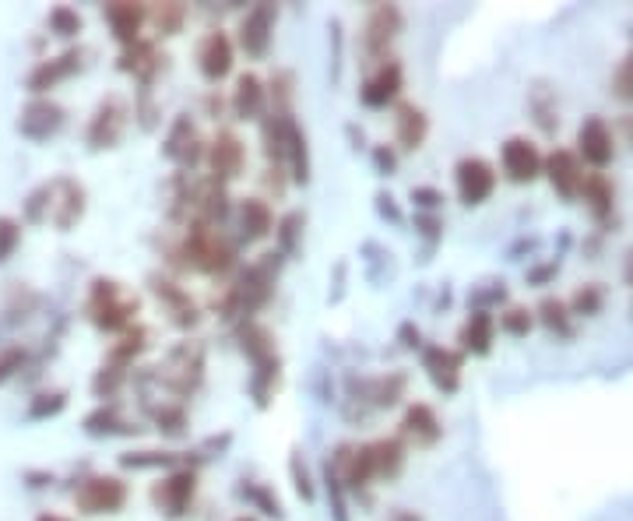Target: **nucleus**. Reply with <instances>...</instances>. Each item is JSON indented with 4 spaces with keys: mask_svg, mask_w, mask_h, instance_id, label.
Listing matches in <instances>:
<instances>
[{
    "mask_svg": "<svg viewBox=\"0 0 633 521\" xmlns=\"http://www.w3.org/2000/svg\"><path fill=\"white\" fill-rule=\"evenodd\" d=\"M152 377L176 398V402L190 398L204 384V345L194 342V338L176 342L173 349L162 356L159 367L152 370Z\"/></svg>",
    "mask_w": 633,
    "mask_h": 521,
    "instance_id": "obj_2",
    "label": "nucleus"
},
{
    "mask_svg": "<svg viewBox=\"0 0 633 521\" xmlns=\"http://www.w3.org/2000/svg\"><path fill=\"white\" fill-rule=\"evenodd\" d=\"M36 521H71V518H64V514H50V511H46V514H39Z\"/></svg>",
    "mask_w": 633,
    "mask_h": 521,
    "instance_id": "obj_63",
    "label": "nucleus"
},
{
    "mask_svg": "<svg viewBox=\"0 0 633 521\" xmlns=\"http://www.w3.org/2000/svg\"><path fill=\"white\" fill-rule=\"evenodd\" d=\"M500 331H507V335H514V338H524L528 331L535 328V310H528V307H507V310H500Z\"/></svg>",
    "mask_w": 633,
    "mask_h": 521,
    "instance_id": "obj_45",
    "label": "nucleus"
},
{
    "mask_svg": "<svg viewBox=\"0 0 633 521\" xmlns=\"http://www.w3.org/2000/svg\"><path fill=\"white\" fill-rule=\"evenodd\" d=\"M78 71H81V50H67V53H60V57H50V60H43V64L32 67V74L25 78V89H29L32 96H43V92L57 89L60 81H67Z\"/></svg>",
    "mask_w": 633,
    "mask_h": 521,
    "instance_id": "obj_26",
    "label": "nucleus"
},
{
    "mask_svg": "<svg viewBox=\"0 0 633 521\" xmlns=\"http://www.w3.org/2000/svg\"><path fill=\"white\" fill-rule=\"evenodd\" d=\"M542 177L549 180V187H553L563 201H574L584 184V162L577 159V152H570V148H553V152L546 155V162H542Z\"/></svg>",
    "mask_w": 633,
    "mask_h": 521,
    "instance_id": "obj_17",
    "label": "nucleus"
},
{
    "mask_svg": "<svg viewBox=\"0 0 633 521\" xmlns=\"http://www.w3.org/2000/svg\"><path fill=\"white\" fill-rule=\"evenodd\" d=\"M148 289H152L155 300L166 307L169 324H173V328L190 331V328L201 324V307H197L194 296H190L183 286H176L173 279H166V275H148Z\"/></svg>",
    "mask_w": 633,
    "mask_h": 521,
    "instance_id": "obj_15",
    "label": "nucleus"
},
{
    "mask_svg": "<svg viewBox=\"0 0 633 521\" xmlns=\"http://www.w3.org/2000/svg\"><path fill=\"white\" fill-rule=\"evenodd\" d=\"M542 162H546V155L524 134H514L500 145V166L510 184H535L542 177Z\"/></svg>",
    "mask_w": 633,
    "mask_h": 521,
    "instance_id": "obj_14",
    "label": "nucleus"
},
{
    "mask_svg": "<svg viewBox=\"0 0 633 521\" xmlns=\"http://www.w3.org/2000/svg\"><path fill=\"white\" fill-rule=\"evenodd\" d=\"M64 405H67V395H64V391H46V395H39L36 402H32L29 419L57 416V412H64Z\"/></svg>",
    "mask_w": 633,
    "mask_h": 521,
    "instance_id": "obj_52",
    "label": "nucleus"
},
{
    "mask_svg": "<svg viewBox=\"0 0 633 521\" xmlns=\"http://www.w3.org/2000/svg\"><path fill=\"white\" fill-rule=\"evenodd\" d=\"M422 226V236H426V240H437L440 236V222H437V215H419V219H415Z\"/></svg>",
    "mask_w": 633,
    "mask_h": 521,
    "instance_id": "obj_58",
    "label": "nucleus"
},
{
    "mask_svg": "<svg viewBox=\"0 0 633 521\" xmlns=\"http://www.w3.org/2000/svg\"><path fill=\"white\" fill-rule=\"evenodd\" d=\"M430 138V117L415 103H398L394 106V145L401 152H419Z\"/></svg>",
    "mask_w": 633,
    "mask_h": 521,
    "instance_id": "obj_24",
    "label": "nucleus"
},
{
    "mask_svg": "<svg viewBox=\"0 0 633 521\" xmlns=\"http://www.w3.org/2000/svg\"><path fill=\"white\" fill-rule=\"evenodd\" d=\"M461 367H465V356L458 349H447V345H422V370L433 381V388L454 395L461 388Z\"/></svg>",
    "mask_w": 633,
    "mask_h": 521,
    "instance_id": "obj_19",
    "label": "nucleus"
},
{
    "mask_svg": "<svg viewBox=\"0 0 633 521\" xmlns=\"http://www.w3.org/2000/svg\"><path fill=\"white\" fill-rule=\"evenodd\" d=\"M612 96L633 106V50L626 53L623 60H619L616 74H612Z\"/></svg>",
    "mask_w": 633,
    "mask_h": 521,
    "instance_id": "obj_49",
    "label": "nucleus"
},
{
    "mask_svg": "<svg viewBox=\"0 0 633 521\" xmlns=\"http://www.w3.org/2000/svg\"><path fill=\"white\" fill-rule=\"evenodd\" d=\"M229 110L236 120H261L268 110V85L254 71H243L233 85V96H229Z\"/></svg>",
    "mask_w": 633,
    "mask_h": 521,
    "instance_id": "obj_25",
    "label": "nucleus"
},
{
    "mask_svg": "<svg viewBox=\"0 0 633 521\" xmlns=\"http://www.w3.org/2000/svg\"><path fill=\"white\" fill-rule=\"evenodd\" d=\"M53 212L50 219L57 222L60 233H67V229L74 226V222H81V215H85V187L78 184V180L71 177H60L53 180Z\"/></svg>",
    "mask_w": 633,
    "mask_h": 521,
    "instance_id": "obj_28",
    "label": "nucleus"
},
{
    "mask_svg": "<svg viewBox=\"0 0 633 521\" xmlns=\"http://www.w3.org/2000/svg\"><path fill=\"white\" fill-rule=\"evenodd\" d=\"M401 29H405V15H401L398 4H373L370 15H366V25H363L366 57H370L373 64L387 60V50H391V43L401 36Z\"/></svg>",
    "mask_w": 633,
    "mask_h": 521,
    "instance_id": "obj_10",
    "label": "nucleus"
},
{
    "mask_svg": "<svg viewBox=\"0 0 633 521\" xmlns=\"http://www.w3.org/2000/svg\"><path fill=\"white\" fill-rule=\"evenodd\" d=\"M278 377H282V360L278 356L254 363V370H250V398H254L257 409H268L271 405V398L278 391Z\"/></svg>",
    "mask_w": 633,
    "mask_h": 521,
    "instance_id": "obj_37",
    "label": "nucleus"
},
{
    "mask_svg": "<svg viewBox=\"0 0 633 521\" xmlns=\"http://www.w3.org/2000/svg\"><path fill=\"white\" fill-rule=\"evenodd\" d=\"M577 198L584 201V208H588L598 222H605L612 215V208H616V187H612V180L605 177V173H584V184Z\"/></svg>",
    "mask_w": 633,
    "mask_h": 521,
    "instance_id": "obj_32",
    "label": "nucleus"
},
{
    "mask_svg": "<svg viewBox=\"0 0 633 521\" xmlns=\"http://www.w3.org/2000/svg\"><path fill=\"white\" fill-rule=\"evenodd\" d=\"M461 356H489L496 342V317L489 310H472L458 331Z\"/></svg>",
    "mask_w": 633,
    "mask_h": 521,
    "instance_id": "obj_30",
    "label": "nucleus"
},
{
    "mask_svg": "<svg viewBox=\"0 0 633 521\" xmlns=\"http://www.w3.org/2000/svg\"><path fill=\"white\" fill-rule=\"evenodd\" d=\"M535 321L546 331H553V335L574 338V314H570L567 300H560V296H546V300L535 307Z\"/></svg>",
    "mask_w": 633,
    "mask_h": 521,
    "instance_id": "obj_38",
    "label": "nucleus"
},
{
    "mask_svg": "<svg viewBox=\"0 0 633 521\" xmlns=\"http://www.w3.org/2000/svg\"><path fill=\"white\" fill-rule=\"evenodd\" d=\"M285 173L289 184H310V145H306V131L299 124L289 127V145H285Z\"/></svg>",
    "mask_w": 633,
    "mask_h": 521,
    "instance_id": "obj_36",
    "label": "nucleus"
},
{
    "mask_svg": "<svg viewBox=\"0 0 633 521\" xmlns=\"http://www.w3.org/2000/svg\"><path fill=\"white\" fill-rule=\"evenodd\" d=\"M619 134V141L623 145H630L633 148V113H623V117L616 120V131H612V138Z\"/></svg>",
    "mask_w": 633,
    "mask_h": 521,
    "instance_id": "obj_57",
    "label": "nucleus"
},
{
    "mask_svg": "<svg viewBox=\"0 0 633 521\" xmlns=\"http://www.w3.org/2000/svg\"><path fill=\"white\" fill-rule=\"evenodd\" d=\"M102 18L110 25V36L124 46H134L141 39V29L148 25V4H131V0H117V4H106Z\"/></svg>",
    "mask_w": 633,
    "mask_h": 521,
    "instance_id": "obj_22",
    "label": "nucleus"
},
{
    "mask_svg": "<svg viewBox=\"0 0 633 521\" xmlns=\"http://www.w3.org/2000/svg\"><path fill=\"white\" fill-rule=\"evenodd\" d=\"M240 497H247L250 504L257 507V511L271 514V518H282V504H278V497H275V493H271L264 483H247V486H240Z\"/></svg>",
    "mask_w": 633,
    "mask_h": 521,
    "instance_id": "obj_47",
    "label": "nucleus"
},
{
    "mask_svg": "<svg viewBox=\"0 0 633 521\" xmlns=\"http://www.w3.org/2000/svg\"><path fill=\"white\" fill-rule=\"evenodd\" d=\"M289 472H292V479H296V493L299 497L310 504L313 497H317V490H313V479H310V472H306V462H303V455H292V462H289Z\"/></svg>",
    "mask_w": 633,
    "mask_h": 521,
    "instance_id": "obj_54",
    "label": "nucleus"
},
{
    "mask_svg": "<svg viewBox=\"0 0 633 521\" xmlns=\"http://www.w3.org/2000/svg\"><path fill=\"white\" fill-rule=\"evenodd\" d=\"M303 212H285L282 219L275 222V240H278V254L292 257L299 250V240H303Z\"/></svg>",
    "mask_w": 633,
    "mask_h": 521,
    "instance_id": "obj_41",
    "label": "nucleus"
},
{
    "mask_svg": "<svg viewBox=\"0 0 633 521\" xmlns=\"http://www.w3.org/2000/svg\"><path fill=\"white\" fill-rule=\"evenodd\" d=\"M454 187H458L461 205H468V208L486 205L496 191L493 162L482 159V155H465V159H458V166H454Z\"/></svg>",
    "mask_w": 633,
    "mask_h": 521,
    "instance_id": "obj_9",
    "label": "nucleus"
},
{
    "mask_svg": "<svg viewBox=\"0 0 633 521\" xmlns=\"http://www.w3.org/2000/svg\"><path fill=\"white\" fill-rule=\"evenodd\" d=\"M124 384H127V370L117 367V363H102V370L92 377V391H95V398H102V402H113Z\"/></svg>",
    "mask_w": 633,
    "mask_h": 521,
    "instance_id": "obj_43",
    "label": "nucleus"
},
{
    "mask_svg": "<svg viewBox=\"0 0 633 521\" xmlns=\"http://www.w3.org/2000/svg\"><path fill=\"white\" fill-rule=\"evenodd\" d=\"M64 127V106H57L53 99H32L18 117V131L29 141H46Z\"/></svg>",
    "mask_w": 633,
    "mask_h": 521,
    "instance_id": "obj_23",
    "label": "nucleus"
},
{
    "mask_svg": "<svg viewBox=\"0 0 633 521\" xmlns=\"http://www.w3.org/2000/svg\"><path fill=\"white\" fill-rule=\"evenodd\" d=\"M127 124H131V106L120 96H106L99 106H95L92 120H88L85 141L92 148H117L120 138L127 134Z\"/></svg>",
    "mask_w": 633,
    "mask_h": 521,
    "instance_id": "obj_11",
    "label": "nucleus"
},
{
    "mask_svg": "<svg viewBox=\"0 0 633 521\" xmlns=\"http://www.w3.org/2000/svg\"><path fill=\"white\" fill-rule=\"evenodd\" d=\"M204 152H208V141L201 138L194 120H190L187 113H180V117L169 124L166 141H162V155H166L180 173H194V166L204 162Z\"/></svg>",
    "mask_w": 633,
    "mask_h": 521,
    "instance_id": "obj_6",
    "label": "nucleus"
},
{
    "mask_svg": "<svg viewBox=\"0 0 633 521\" xmlns=\"http://www.w3.org/2000/svg\"><path fill=\"white\" fill-rule=\"evenodd\" d=\"M120 465H124V469H134V472H141V469H180L183 458L176 455V451H131V455L120 458Z\"/></svg>",
    "mask_w": 633,
    "mask_h": 521,
    "instance_id": "obj_42",
    "label": "nucleus"
},
{
    "mask_svg": "<svg viewBox=\"0 0 633 521\" xmlns=\"http://www.w3.org/2000/svg\"><path fill=\"white\" fill-rule=\"evenodd\" d=\"M22 367H25L22 345H4V349H0V384H8Z\"/></svg>",
    "mask_w": 633,
    "mask_h": 521,
    "instance_id": "obj_53",
    "label": "nucleus"
},
{
    "mask_svg": "<svg viewBox=\"0 0 633 521\" xmlns=\"http://www.w3.org/2000/svg\"><path fill=\"white\" fill-rule=\"evenodd\" d=\"M370 448V465H373V479L380 483H394V479L405 472L408 465V444L401 437H380V441L366 444Z\"/></svg>",
    "mask_w": 633,
    "mask_h": 521,
    "instance_id": "obj_29",
    "label": "nucleus"
},
{
    "mask_svg": "<svg viewBox=\"0 0 633 521\" xmlns=\"http://www.w3.org/2000/svg\"><path fill=\"white\" fill-rule=\"evenodd\" d=\"M401 338H408L405 342V349H422V342H419V328H412V324H405V328H401Z\"/></svg>",
    "mask_w": 633,
    "mask_h": 521,
    "instance_id": "obj_59",
    "label": "nucleus"
},
{
    "mask_svg": "<svg viewBox=\"0 0 633 521\" xmlns=\"http://www.w3.org/2000/svg\"><path fill=\"white\" fill-rule=\"evenodd\" d=\"M141 310V300L131 296L117 279H95L85 303V317L99 331H127Z\"/></svg>",
    "mask_w": 633,
    "mask_h": 521,
    "instance_id": "obj_3",
    "label": "nucleus"
},
{
    "mask_svg": "<svg viewBox=\"0 0 633 521\" xmlns=\"http://www.w3.org/2000/svg\"><path fill=\"white\" fill-rule=\"evenodd\" d=\"M194 60H197V71H201V78L208 81V85L226 81L229 74H233V64H236L233 36H229L226 29H208L201 36V43H197Z\"/></svg>",
    "mask_w": 633,
    "mask_h": 521,
    "instance_id": "obj_8",
    "label": "nucleus"
},
{
    "mask_svg": "<svg viewBox=\"0 0 633 521\" xmlns=\"http://www.w3.org/2000/svg\"><path fill=\"white\" fill-rule=\"evenodd\" d=\"M127 497H131V490L120 476H88L74 490V504L81 514H117L124 511Z\"/></svg>",
    "mask_w": 633,
    "mask_h": 521,
    "instance_id": "obj_12",
    "label": "nucleus"
},
{
    "mask_svg": "<svg viewBox=\"0 0 633 521\" xmlns=\"http://www.w3.org/2000/svg\"><path fill=\"white\" fill-rule=\"evenodd\" d=\"M387 521H422V518H419V514H412V511H394Z\"/></svg>",
    "mask_w": 633,
    "mask_h": 521,
    "instance_id": "obj_61",
    "label": "nucleus"
},
{
    "mask_svg": "<svg viewBox=\"0 0 633 521\" xmlns=\"http://www.w3.org/2000/svg\"><path fill=\"white\" fill-rule=\"evenodd\" d=\"M623 279H626V286H633V250L626 254V268H623Z\"/></svg>",
    "mask_w": 633,
    "mask_h": 521,
    "instance_id": "obj_62",
    "label": "nucleus"
},
{
    "mask_svg": "<svg viewBox=\"0 0 633 521\" xmlns=\"http://www.w3.org/2000/svg\"><path fill=\"white\" fill-rule=\"evenodd\" d=\"M373 162H377V169L384 173V177H391L394 169H398V152L387 148V145H377L373 148Z\"/></svg>",
    "mask_w": 633,
    "mask_h": 521,
    "instance_id": "obj_56",
    "label": "nucleus"
},
{
    "mask_svg": "<svg viewBox=\"0 0 633 521\" xmlns=\"http://www.w3.org/2000/svg\"><path fill=\"white\" fill-rule=\"evenodd\" d=\"M152 423H155V430H159L162 437H169V441H183V437L190 433V416H187V409H183V402L155 405Z\"/></svg>",
    "mask_w": 633,
    "mask_h": 521,
    "instance_id": "obj_39",
    "label": "nucleus"
},
{
    "mask_svg": "<svg viewBox=\"0 0 633 521\" xmlns=\"http://www.w3.org/2000/svg\"><path fill=\"white\" fill-rule=\"evenodd\" d=\"M197 497V469L190 465H180V469H169L159 483L152 486V504L162 518L169 521H180L190 514Z\"/></svg>",
    "mask_w": 633,
    "mask_h": 521,
    "instance_id": "obj_4",
    "label": "nucleus"
},
{
    "mask_svg": "<svg viewBox=\"0 0 633 521\" xmlns=\"http://www.w3.org/2000/svg\"><path fill=\"white\" fill-rule=\"evenodd\" d=\"M324 486H328V500H331V511H335V521H349V507H345V486L338 483L335 469L324 465Z\"/></svg>",
    "mask_w": 633,
    "mask_h": 521,
    "instance_id": "obj_51",
    "label": "nucleus"
},
{
    "mask_svg": "<svg viewBox=\"0 0 633 521\" xmlns=\"http://www.w3.org/2000/svg\"><path fill=\"white\" fill-rule=\"evenodd\" d=\"M46 22H50V32L53 36H60V39H74L81 32V15L74 8H64V4H60V8H53L50 11V18H46Z\"/></svg>",
    "mask_w": 633,
    "mask_h": 521,
    "instance_id": "obj_46",
    "label": "nucleus"
},
{
    "mask_svg": "<svg viewBox=\"0 0 633 521\" xmlns=\"http://www.w3.org/2000/svg\"><path fill=\"white\" fill-rule=\"evenodd\" d=\"M148 345H152V331H148L145 324H131V328L120 331V338L110 345V356H106V363H117V367L131 370L134 363H138L141 356L148 353Z\"/></svg>",
    "mask_w": 633,
    "mask_h": 521,
    "instance_id": "obj_31",
    "label": "nucleus"
},
{
    "mask_svg": "<svg viewBox=\"0 0 633 521\" xmlns=\"http://www.w3.org/2000/svg\"><path fill=\"white\" fill-rule=\"evenodd\" d=\"M85 433L88 437H120V433H138V426L127 423L117 402H102L85 416Z\"/></svg>",
    "mask_w": 633,
    "mask_h": 521,
    "instance_id": "obj_35",
    "label": "nucleus"
},
{
    "mask_svg": "<svg viewBox=\"0 0 633 521\" xmlns=\"http://www.w3.org/2000/svg\"><path fill=\"white\" fill-rule=\"evenodd\" d=\"M377 201H380V212H384V215H391V219H394V222H401L398 208H394V205H391V201H394V198H391V194H377Z\"/></svg>",
    "mask_w": 633,
    "mask_h": 521,
    "instance_id": "obj_60",
    "label": "nucleus"
},
{
    "mask_svg": "<svg viewBox=\"0 0 633 521\" xmlns=\"http://www.w3.org/2000/svg\"><path fill=\"white\" fill-rule=\"evenodd\" d=\"M236 261H240L236 243L229 240L222 229L197 226V222H190L187 233H183V240L169 250V265L173 268H180V272L211 275V279L233 272Z\"/></svg>",
    "mask_w": 633,
    "mask_h": 521,
    "instance_id": "obj_1",
    "label": "nucleus"
},
{
    "mask_svg": "<svg viewBox=\"0 0 633 521\" xmlns=\"http://www.w3.org/2000/svg\"><path fill=\"white\" fill-rule=\"evenodd\" d=\"M204 166H208V177L219 180V184H233L243 177L247 169V145L236 131H219L208 141V152H204Z\"/></svg>",
    "mask_w": 633,
    "mask_h": 521,
    "instance_id": "obj_7",
    "label": "nucleus"
},
{
    "mask_svg": "<svg viewBox=\"0 0 633 521\" xmlns=\"http://www.w3.org/2000/svg\"><path fill=\"white\" fill-rule=\"evenodd\" d=\"M240 349L250 363H264L271 356H278L275 349V331L261 321H243L240 324Z\"/></svg>",
    "mask_w": 633,
    "mask_h": 521,
    "instance_id": "obj_34",
    "label": "nucleus"
},
{
    "mask_svg": "<svg viewBox=\"0 0 633 521\" xmlns=\"http://www.w3.org/2000/svg\"><path fill=\"white\" fill-rule=\"evenodd\" d=\"M53 212V187L43 184L36 187V191L29 194V201H25V219L29 222H46Z\"/></svg>",
    "mask_w": 633,
    "mask_h": 521,
    "instance_id": "obj_48",
    "label": "nucleus"
},
{
    "mask_svg": "<svg viewBox=\"0 0 633 521\" xmlns=\"http://www.w3.org/2000/svg\"><path fill=\"white\" fill-rule=\"evenodd\" d=\"M401 441L415 444V448H433L444 437V423H440L437 409L426 402H412L401 416Z\"/></svg>",
    "mask_w": 633,
    "mask_h": 521,
    "instance_id": "obj_21",
    "label": "nucleus"
},
{
    "mask_svg": "<svg viewBox=\"0 0 633 521\" xmlns=\"http://www.w3.org/2000/svg\"><path fill=\"white\" fill-rule=\"evenodd\" d=\"M18 243H22V222H15L11 215H0V265L15 254Z\"/></svg>",
    "mask_w": 633,
    "mask_h": 521,
    "instance_id": "obj_50",
    "label": "nucleus"
},
{
    "mask_svg": "<svg viewBox=\"0 0 633 521\" xmlns=\"http://www.w3.org/2000/svg\"><path fill=\"white\" fill-rule=\"evenodd\" d=\"M577 159L595 166V173H602L616 159V138H612V127L602 117H588L577 127Z\"/></svg>",
    "mask_w": 633,
    "mask_h": 521,
    "instance_id": "obj_18",
    "label": "nucleus"
},
{
    "mask_svg": "<svg viewBox=\"0 0 633 521\" xmlns=\"http://www.w3.org/2000/svg\"><path fill=\"white\" fill-rule=\"evenodd\" d=\"M183 22H187V4H148V25L155 29V36H176Z\"/></svg>",
    "mask_w": 633,
    "mask_h": 521,
    "instance_id": "obj_40",
    "label": "nucleus"
},
{
    "mask_svg": "<svg viewBox=\"0 0 633 521\" xmlns=\"http://www.w3.org/2000/svg\"><path fill=\"white\" fill-rule=\"evenodd\" d=\"M401 89H405V67L394 57H387L380 64H373V71L366 74L359 99H363L366 110H387V106H398Z\"/></svg>",
    "mask_w": 633,
    "mask_h": 521,
    "instance_id": "obj_13",
    "label": "nucleus"
},
{
    "mask_svg": "<svg viewBox=\"0 0 633 521\" xmlns=\"http://www.w3.org/2000/svg\"><path fill=\"white\" fill-rule=\"evenodd\" d=\"M412 201H415V208H419V212L433 215L440 205H444V194L433 191V187H412Z\"/></svg>",
    "mask_w": 633,
    "mask_h": 521,
    "instance_id": "obj_55",
    "label": "nucleus"
},
{
    "mask_svg": "<svg viewBox=\"0 0 633 521\" xmlns=\"http://www.w3.org/2000/svg\"><path fill=\"white\" fill-rule=\"evenodd\" d=\"M602 303H605V289L598 286V282H588V286H581L574 296H570V314L574 317H595L602 314Z\"/></svg>",
    "mask_w": 633,
    "mask_h": 521,
    "instance_id": "obj_44",
    "label": "nucleus"
},
{
    "mask_svg": "<svg viewBox=\"0 0 633 521\" xmlns=\"http://www.w3.org/2000/svg\"><path fill=\"white\" fill-rule=\"evenodd\" d=\"M405 388H408V374L394 370V374L373 377V381L363 384V402H370L373 409H394V405L405 398Z\"/></svg>",
    "mask_w": 633,
    "mask_h": 521,
    "instance_id": "obj_33",
    "label": "nucleus"
},
{
    "mask_svg": "<svg viewBox=\"0 0 633 521\" xmlns=\"http://www.w3.org/2000/svg\"><path fill=\"white\" fill-rule=\"evenodd\" d=\"M236 226H240L243 243H261L275 236V212L264 198H243L236 205Z\"/></svg>",
    "mask_w": 633,
    "mask_h": 521,
    "instance_id": "obj_27",
    "label": "nucleus"
},
{
    "mask_svg": "<svg viewBox=\"0 0 633 521\" xmlns=\"http://www.w3.org/2000/svg\"><path fill=\"white\" fill-rule=\"evenodd\" d=\"M275 25H278V8L275 4H254L247 15L236 25V50L247 53V60H264L275 43Z\"/></svg>",
    "mask_w": 633,
    "mask_h": 521,
    "instance_id": "obj_5",
    "label": "nucleus"
},
{
    "mask_svg": "<svg viewBox=\"0 0 633 521\" xmlns=\"http://www.w3.org/2000/svg\"><path fill=\"white\" fill-rule=\"evenodd\" d=\"M229 212H233L229 187L219 184V180H211V177L197 180V184H194V205H190V222L219 229L222 222L229 219Z\"/></svg>",
    "mask_w": 633,
    "mask_h": 521,
    "instance_id": "obj_16",
    "label": "nucleus"
},
{
    "mask_svg": "<svg viewBox=\"0 0 633 521\" xmlns=\"http://www.w3.org/2000/svg\"><path fill=\"white\" fill-rule=\"evenodd\" d=\"M233 521H257V518H250V514H243V518H233Z\"/></svg>",
    "mask_w": 633,
    "mask_h": 521,
    "instance_id": "obj_64",
    "label": "nucleus"
},
{
    "mask_svg": "<svg viewBox=\"0 0 633 521\" xmlns=\"http://www.w3.org/2000/svg\"><path fill=\"white\" fill-rule=\"evenodd\" d=\"M117 71L131 74L141 89H152V81L159 78V71H166V57L159 53V46L148 43V39H138L134 46H124L117 57Z\"/></svg>",
    "mask_w": 633,
    "mask_h": 521,
    "instance_id": "obj_20",
    "label": "nucleus"
}]
</instances>
